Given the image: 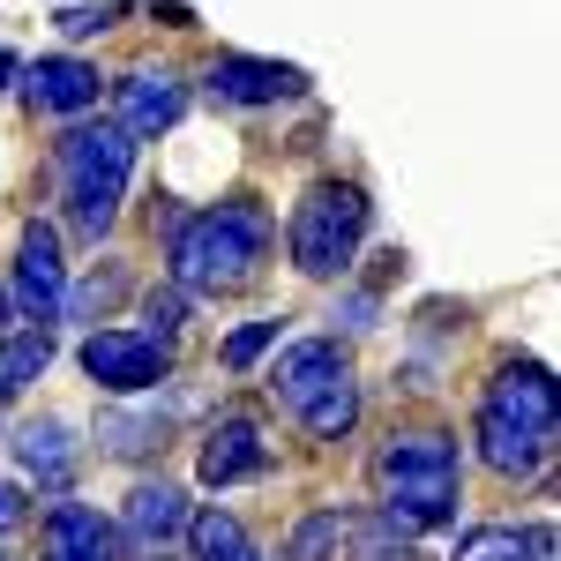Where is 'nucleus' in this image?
Instances as JSON below:
<instances>
[{"label": "nucleus", "instance_id": "17", "mask_svg": "<svg viewBox=\"0 0 561 561\" xmlns=\"http://www.w3.org/2000/svg\"><path fill=\"white\" fill-rule=\"evenodd\" d=\"M187 547H195V561H262L255 547H248V531H240L232 510H203V517H187Z\"/></svg>", "mask_w": 561, "mask_h": 561}, {"label": "nucleus", "instance_id": "10", "mask_svg": "<svg viewBox=\"0 0 561 561\" xmlns=\"http://www.w3.org/2000/svg\"><path fill=\"white\" fill-rule=\"evenodd\" d=\"M38 561H121V531L83 502H53L38 524Z\"/></svg>", "mask_w": 561, "mask_h": 561}, {"label": "nucleus", "instance_id": "9", "mask_svg": "<svg viewBox=\"0 0 561 561\" xmlns=\"http://www.w3.org/2000/svg\"><path fill=\"white\" fill-rule=\"evenodd\" d=\"M307 76L285 60H248V53H217L210 60V98L217 105H285L300 98Z\"/></svg>", "mask_w": 561, "mask_h": 561}, {"label": "nucleus", "instance_id": "1", "mask_svg": "<svg viewBox=\"0 0 561 561\" xmlns=\"http://www.w3.org/2000/svg\"><path fill=\"white\" fill-rule=\"evenodd\" d=\"M457 479L465 465L442 427H404L375 449V494H382V524L397 539H420L457 517Z\"/></svg>", "mask_w": 561, "mask_h": 561}, {"label": "nucleus", "instance_id": "25", "mask_svg": "<svg viewBox=\"0 0 561 561\" xmlns=\"http://www.w3.org/2000/svg\"><path fill=\"white\" fill-rule=\"evenodd\" d=\"M8 314H15V300H8V285H0V322H8Z\"/></svg>", "mask_w": 561, "mask_h": 561}, {"label": "nucleus", "instance_id": "26", "mask_svg": "<svg viewBox=\"0 0 561 561\" xmlns=\"http://www.w3.org/2000/svg\"><path fill=\"white\" fill-rule=\"evenodd\" d=\"M0 561H8V539H0Z\"/></svg>", "mask_w": 561, "mask_h": 561}, {"label": "nucleus", "instance_id": "4", "mask_svg": "<svg viewBox=\"0 0 561 561\" xmlns=\"http://www.w3.org/2000/svg\"><path fill=\"white\" fill-rule=\"evenodd\" d=\"M128 180H135V135H121L113 121H83V128L60 135V203H68V225L83 240L113 232Z\"/></svg>", "mask_w": 561, "mask_h": 561}, {"label": "nucleus", "instance_id": "14", "mask_svg": "<svg viewBox=\"0 0 561 561\" xmlns=\"http://www.w3.org/2000/svg\"><path fill=\"white\" fill-rule=\"evenodd\" d=\"M180 531H187V494H180V486L150 479V486H135V494H128V517H121V539H128V547L158 554L165 539H180Z\"/></svg>", "mask_w": 561, "mask_h": 561}, {"label": "nucleus", "instance_id": "15", "mask_svg": "<svg viewBox=\"0 0 561 561\" xmlns=\"http://www.w3.org/2000/svg\"><path fill=\"white\" fill-rule=\"evenodd\" d=\"M15 457H23V472L38 486H68L76 479V427L68 420H31L15 434Z\"/></svg>", "mask_w": 561, "mask_h": 561}, {"label": "nucleus", "instance_id": "3", "mask_svg": "<svg viewBox=\"0 0 561 561\" xmlns=\"http://www.w3.org/2000/svg\"><path fill=\"white\" fill-rule=\"evenodd\" d=\"M270 255V217L255 203H217L173 225V285L180 293H240Z\"/></svg>", "mask_w": 561, "mask_h": 561}, {"label": "nucleus", "instance_id": "5", "mask_svg": "<svg viewBox=\"0 0 561 561\" xmlns=\"http://www.w3.org/2000/svg\"><path fill=\"white\" fill-rule=\"evenodd\" d=\"M367 195L352 187V180H314L300 195V210H293V270L300 277H345L352 255H359V240H367Z\"/></svg>", "mask_w": 561, "mask_h": 561}, {"label": "nucleus", "instance_id": "23", "mask_svg": "<svg viewBox=\"0 0 561 561\" xmlns=\"http://www.w3.org/2000/svg\"><path fill=\"white\" fill-rule=\"evenodd\" d=\"M105 15H113V0H105V8H68L60 31H68V38H90V31H105Z\"/></svg>", "mask_w": 561, "mask_h": 561}, {"label": "nucleus", "instance_id": "11", "mask_svg": "<svg viewBox=\"0 0 561 561\" xmlns=\"http://www.w3.org/2000/svg\"><path fill=\"white\" fill-rule=\"evenodd\" d=\"M113 105H121V121L113 128L121 135H165V128H180V113H187V90L173 83V76H121V90H113Z\"/></svg>", "mask_w": 561, "mask_h": 561}, {"label": "nucleus", "instance_id": "2", "mask_svg": "<svg viewBox=\"0 0 561 561\" xmlns=\"http://www.w3.org/2000/svg\"><path fill=\"white\" fill-rule=\"evenodd\" d=\"M479 457L502 479H531L554 449V375L539 359H502L479 397Z\"/></svg>", "mask_w": 561, "mask_h": 561}, {"label": "nucleus", "instance_id": "18", "mask_svg": "<svg viewBox=\"0 0 561 561\" xmlns=\"http://www.w3.org/2000/svg\"><path fill=\"white\" fill-rule=\"evenodd\" d=\"M352 539V517L337 510H314V517L293 524V539H285V561H337V547Z\"/></svg>", "mask_w": 561, "mask_h": 561}, {"label": "nucleus", "instance_id": "22", "mask_svg": "<svg viewBox=\"0 0 561 561\" xmlns=\"http://www.w3.org/2000/svg\"><path fill=\"white\" fill-rule=\"evenodd\" d=\"M142 314H150V337H165V345H173V330L187 322V293H180V285H158V293L142 300Z\"/></svg>", "mask_w": 561, "mask_h": 561}, {"label": "nucleus", "instance_id": "21", "mask_svg": "<svg viewBox=\"0 0 561 561\" xmlns=\"http://www.w3.org/2000/svg\"><path fill=\"white\" fill-rule=\"evenodd\" d=\"M270 345H277V322H248V330H232V337H225V367L240 375V367H255Z\"/></svg>", "mask_w": 561, "mask_h": 561}, {"label": "nucleus", "instance_id": "13", "mask_svg": "<svg viewBox=\"0 0 561 561\" xmlns=\"http://www.w3.org/2000/svg\"><path fill=\"white\" fill-rule=\"evenodd\" d=\"M23 98L38 113H83V105H98V68L68 60V53H45V60L23 68Z\"/></svg>", "mask_w": 561, "mask_h": 561}, {"label": "nucleus", "instance_id": "16", "mask_svg": "<svg viewBox=\"0 0 561 561\" xmlns=\"http://www.w3.org/2000/svg\"><path fill=\"white\" fill-rule=\"evenodd\" d=\"M457 561H554V531H517V524H479L457 539Z\"/></svg>", "mask_w": 561, "mask_h": 561}, {"label": "nucleus", "instance_id": "12", "mask_svg": "<svg viewBox=\"0 0 561 561\" xmlns=\"http://www.w3.org/2000/svg\"><path fill=\"white\" fill-rule=\"evenodd\" d=\"M262 465H270V449H262V427L248 420V412H225L210 427V442H203V486H240V479H255Z\"/></svg>", "mask_w": 561, "mask_h": 561}, {"label": "nucleus", "instance_id": "19", "mask_svg": "<svg viewBox=\"0 0 561 561\" xmlns=\"http://www.w3.org/2000/svg\"><path fill=\"white\" fill-rule=\"evenodd\" d=\"M45 359H53V337L45 330H23V337H0V404L15 397L23 382H38Z\"/></svg>", "mask_w": 561, "mask_h": 561}, {"label": "nucleus", "instance_id": "20", "mask_svg": "<svg viewBox=\"0 0 561 561\" xmlns=\"http://www.w3.org/2000/svg\"><path fill=\"white\" fill-rule=\"evenodd\" d=\"M98 442L113 457H150V449H165V420H121V412H105L98 420Z\"/></svg>", "mask_w": 561, "mask_h": 561}, {"label": "nucleus", "instance_id": "24", "mask_svg": "<svg viewBox=\"0 0 561 561\" xmlns=\"http://www.w3.org/2000/svg\"><path fill=\"white\" fill-rule=\"evenodd\" d=\"M23 524V486H0V539Z\"/></svg>", "mask_w": 561, "mask_h": 561}, {"label": "nucleus", "instance_id": "8", "mask_svg": "<svg viewBox=\"0 0 561 561\" xmlns=\"http://www.w3.org/2000/svg\"><path fill=\"white\" fill-rule=\"evenodd\" d=\"M337 382H352V359H345L337 337H307V345L277 352V367H270V397H277L293 420H300L307 404H322Z\"/></svg>", "mask_w": 561, "mask_h": 561}, {"label": "nucleus", "instance_id": "7", "mask_svg": "<svg viewBox=\"0 0 561 561\" xmlns=\"http://www.w3.org/2000/svg\"><path fill=\"white\" fill-rule=\"evenodd\" d=\"M15 314H31V322H53L60 307H68V262H60V232L53 225H23V248H15Z\"/></svg>", "mask_w": 561, "mask_h": 561}, {"label": "nucleus", "instance_id": "6", "mask_svg": "<svg viewBox=\"0 0 561 561\" xmlns=\"http://www.w3.org/2000/svg\"><path fill=\"white\" fill-rule=\"evenodd\" d=\"M173 367V345L150 337V330H98L83 337V375L113 397H135V389H158Z\"/></svg>", "mask_w": 561, "mask_h": 561}]
</instances>
